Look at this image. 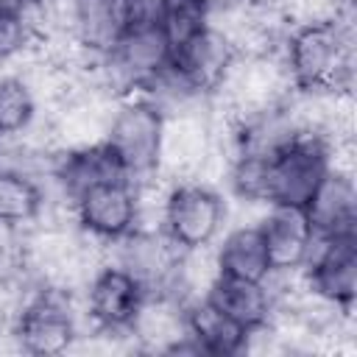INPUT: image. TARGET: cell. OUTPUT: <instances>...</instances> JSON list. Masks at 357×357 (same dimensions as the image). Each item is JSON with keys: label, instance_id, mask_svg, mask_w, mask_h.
Instances as JSON below:
<instances>
[{"label": "cell", "instance_id": "cell-1", "mask_svg": "<svg viewBox=\"0 0 357 357\" xmlns=\"http://www.w3.org/2000/svg\"><path fill=\"white\" fill-rule=\"evenodd\" d=\"M298 95L351 92L354 84V25L351 14L290 25L279 50Z\"/></svg>", "mask_w": 357, "mask_h": 357}, {"label": "cell", "instance_id": "cell-2", "mask_svg": "<svg viewBox=\"0 0 357 357\" xmlns=\"http://www.w3.org/2000/svg\"><path fill=\"white\" fill-rule=\"evenodd\" d=\"M165 109L145 92H128L114 100V112L106 128V145L120 159L131 181L159 178Z\"/></svg>", "mask_w": 357, "mask_h": 357}, {"label": "cell", "instance_id": "cell-3", "mask_svg": "<svg viewBox=\"0 0 357 357\" xmlns=\"http://www.w3.org/2000/svg\"><path fill=\"white\" fill-rule=\"evenodd\" d=\"M332 165V142L315 131H298L265 153L262 204L304 209Z\"/></svg>", "mask_w": 357, "mask_h": 357}, {"label": "cell", "instance_id": "cell-4", "mask_svg": "<svg viewBox=\"0 0 357 357\" xmlns=\"http://www.w3.org/2000/svg\"><path fill=\"white\" fill-rule=\"evenodd\" d=\"M170 61L173 45L151 14L134 22L100 59V75L106 78V86L117 89L120 98L128 92H145L167 73Z\"/></svg>", "mask_w": 357, "mask_h": 357}, {"label": "cell", "instance_id": "cell-5", "mask_svg": "<svg viewBox=\"0 0 357 357\" xmlns=\"http://www.w3.org/2000/svg\"><path fill=\"white\" fill-rule=\"evenodd\" d=\"M215 95H220V100L226 103L229 120H243L284 106L296 95V89L282 56L273 50L237 56Z\"/></svg>", "mask_w": 357, "mask_h": 357}, {"label": "cell", "instance_id": "cell-6", "mask_svg": "<svg viewBox=\"0 0 357 357\" xmlns=\"http://www.w3.org/2000/svg\"><path fill=\"white\" fill-rule=\"evenodd\" d=\"M226 223L223 195L204 181H176L165 192L159 226L181 251H206Z\"/></svg>", "mask_w": 357, "mask_h": 357}, {"label": "cell", "instance_id": "cell-7", "mask_svg": "<svg viewBox=\"0 0 357 357\" xmlns=\"http://www.w3.org/2000/svg\"><path fill=\"white\" fill-rule=\"evenodd\" d=\"M8 329L17 346L36 357L64 354L78 337V324L67 304V293L56 287H36L22 301Z\"/></svg>", "mask_w": 357, "mask_h": 357}, {"label": "cell", "instance_id": "cell-8", "mask_svg": "<svg viewBox=\"0 0 357 357\" xmlns=\"http://www.w3.org/2000/svg\"><path fill=\"white\" fill-rule=\"evenodd\" d=\"M73 220L98 243H117L139 226V187L131 178H112L84 190L70 204Z\"/></svg>", "mask_w": 357, "mask_h": 357}, {"label": "cell", "instance_id": "cell-9", "mask_svg": "<svg viewBox=\"0 0 357 357\" xmlns=\"http://www.w3.org/2000/svg\"><path fill=\"white\" fill-rule=\"evenodd\" d=\"M151 11L153 0H67V33L84 53L103 59Z\"/></svg>", "mask_w": 357, "mask_h": 357}, {"label": "cell", "instance_id": "cell-10", "mask_svg": "<svg viewBox=\"0 0 357 357\" xmlns=\"http://www.w3.org/2000/svg\"><path fill=\"white\" fill-rule=\"evenodd\" d=\"M301 271L310 296L343 315H351L357 298V234L318 240Z\"/></svg>", "mask_w": 357, "mask_h": 357}, {"label": "cell", "instance_id": "cell-11", "mask_svg": "<svg viewBox=\"0 0 357 357\" xmlns=\"http://www.w3.org/2000/svg\"><path fill=\"white\" fill-rule=\"evenodd\" d=\"M148 290L123 265H100L86 282V315L100 335H128Z\"/></svg>", "mask_w": 357, "mask_h": 357}, {"label": "cell", "instance_id": "cell-12", "mask_svg": "<svg viewBox=\"0 0 357 357\" xmlns=\"http://www.w3.org/2000/svg\"><path fill=\"white\" fill-rule=\"evenodd\" d=\"M212 156H215V137L204 114L192 109H178L176 114H165L159 178L198 181L201 170Z\"/></svg>", "mask_w": 357, "mask_h": 357}, {"label": "cell", "instance_id": "cell-13", "mask_svg": "<svg viewBox=\"0 0 357 357\" xmlns=\"http://www.w3.org/2000/svg\"><path fill=\"white\" fill-rule=\"evenodd\" d=\"M307 223L315 240L357 234V187L354 170H343L329 165L318 187L312 190L310 201L304 204Z\"/></svg>", "mask_w": 357, "mask_h": 357}, {"label": "cell", "instance_id": "cell-14", "mask_svg": "<svg viewBox=\"0 0 357 357\" xmlns=\"http://www.w3.org/2000/svg\"><path fill=\"white\" fill-rule=\"evenodd\" d=\"M268 209L271 212L259 220V231L268 248L271 271L296 273L307 265L318 240L307 223L304 209H296V206H268Z\"/></svg>", "mask_w": 357, "mask_h": 357}, {"label": "cell", "instance_id": "cell-15", "mask_svg": "<svg viewBox=\"0 0 357 357\" xmlns=\"http://www.w3.org/2000/svg\"><path fill=\"white\" fill-rule=\"evenodd\" d=\"M204 298L212 301L248 335H259L276 312V296L268 282H248L215 273V279L204 290Z\"/></svg>", "mask_w": 357, "mask_h": 357}, {"label": "cell", "instance_id": "cell-16", "mask_svg": "<svg viewBox=\"0 0 357 357\" xmlns=\"http://www.w3.org/2000/svg\"><path fill=\"white\" fill-rule=\"evenodd\" d=\"M184 326H187V340L192 343L195 354L231 357V354L245 351L248 340L254 337L245 329H240L231 318H226L204 296L184 304Z\"/></svg>", "mask_w": 357, "mask_h": 357}, {"label": "cell", "instance_id": "cell-17", "mask_svg": "<svg viewBox=\"0 0 357 357\" xmlns=\"http://www.w3.org/2000/svg\"><path fill=\"white\" fill-rule=\"evenodd\" d=\"M215 273L231 276V279H248V282H268L271 279V259L268 248L259 231V223L254 226H237L223 234L220 245L215 248Z\"/></svg>", "mask_w": 357, "mask_h": 357}, {"label": "cell", "instance_id": "cell-18", "mask_svg": "<svg viewBox=\"0 0 357 357\" xmlns=\"http://www.w3.org/2000/svg\"><path fill=\"white\" fill-rule=\"evenodd\" d=\"M47 206L42 184L33 173L14 165H0V226L22 229L42 218Z\"/></svg>", "mask_w": 357, "mask_h": 357}, {"label": "cell", "instance_id": "cell-19", "mask_svg": "<svg viewBox=\"0 0 357 357\" xmlns=\"http://www.w3.org/2000/svg\"><path fill=\"white\" fill-rule=\"evenodd\" d=\"M153 20L165 31L173 50L192 42L212 22L209 8L201 0H153Z\"/></svg>", "mask_w": 357, "mask_h": 357}, {"label": "cell", "instance_id": "cell-20", "mask_svg": "<svg viewBox=\"0 0 357 357\" xmlns=\"http://www.w3.org/2000/svg\"><path fill=\"white\" fill-rule=\"evenodd\" d=\"M39 100L22 75L0 78V139L25 134L36 120Z\"/></svg>", "mask_w": 357, "mask_h": 357}, {"label": "cell", "instance_id": "cell-21", "mask_svg": "<svg viewBox=\"0 0 357 357\" xmlns=\"http://www.w3.org/2000/svg\"><path fill=\"white\" fill-rule=\"evenodd\" d=\"M36 39L28 11H0V64L22 56Z\"/></svg>", "mask_w": 357, "mask_h": 357}, {"label": "cell", "instance_id": "cell-22", "mask_svg": "<svg viewBox=\"0 0 357 357\" xmlns=\"http://www.w3.org/2000/svg\"><path fill=\"white\" fill-rule=\"evenodd\" d=\"M206 8H209V14L215 17V14H223V11H229V8H234L237 3H243V0H201Z\"/></svg>", "mask_w": 357, "mask_h": 357}, {"label": "cell", "instance_id": "cell-23", "mask_svg": "<svg viewBox=\"0 0 357 357\" xmlns=\"http://www.w3.org/2000/svg\"><path fill=\"white\" fill-rule=\"evenodd\" d=\"M33 0H0V11H28Z\"/></svg>", "mask_w": 357, "mask_h": 357}]
</instances>
